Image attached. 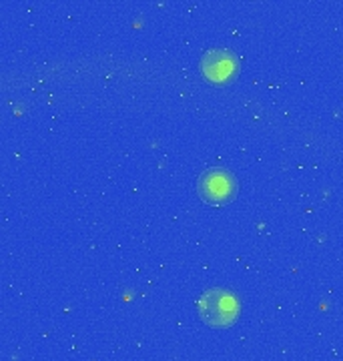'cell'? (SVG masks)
<instances>
[{
  "label": "cell",
  "mask_w": 343,
  "mask_h": 361,
  "mask_svg": "<svg viewBox=\"0 0 343 361\" xmlns=\"http://www.w3.org/2000/svg\"><path fill=\"white\" fill-rule=\"evenodd\" d=\"M201 71L213 82H227L229 78L237 77L239 73V59L233 51L227 49H213L207 51L201 59Z\"/></svg>",
  "instance_id": "3957f363"
},
{
  "label": "cell",
  "mask_w": 343,
  "mask_h": 361,
  "mask_svg": "<svg viewBox=\"0 0 343 361\" xmlns=\"http://www.w3.org/2000/svg\"><path fill=\"white\" fill-rule=\"evenodd\" d=\"M199 317L211 327H229L239 317V301L227 289H207L197 303Z\"/></svg>",
  "instance_id": "6da1fadb"
},
{
  "label": "cell",
  "mask_w": 343,
  "mask_h": 361,
  "mask_svg": "<svg viewBox=\"0 0 343 361\" xmlns=\"http://www.w3.org/2000/svg\"><path fill=\"white\" fill-rule=\"evenodd\" d=\"M199 195L209 205H225L237 195V180L225 169H209L199 177Z\"/></svg>",
  "instance_id": "7a4b0ae2"
}]
</instances>
